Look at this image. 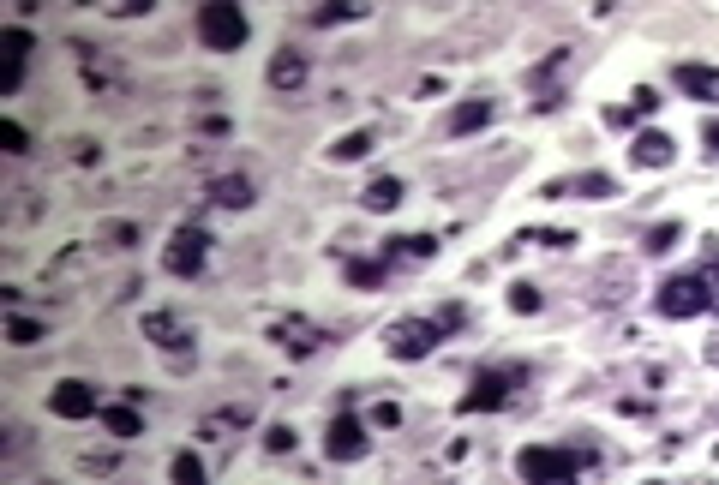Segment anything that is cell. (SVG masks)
Returning <instances> with one entry per match:
<instances>
[{
  "instance_id": "obj_1",
  "label": "cell",
  "mask_w": 719,
  "mask_h": 485,
  "mask_svg": "<svg viewBox=\"0 0 719 485\" xmlns=\"http://www.w3.org/2000/svg\"><path fill=\"white\" fill-rule=\"evenodd\" d=\"M528 485H582V456L576 450H552V444H528L516 456Z\"/></svg>"
},
{
  "instance_id": "obj_2",
  "label": "cell",
  "mask_w": 719,
  "mask_h": 485,
  "mask_svg": "<svg viewBox=\"0 0 719 485\" xmlns=\"http://www.w3.org/2000/svg\"><path fill=\"white\" fill-rule=\"evenodd\" d=\"M198 36H204V48H216V54H234V48L252 36V24H246V12H240V6H228V0H210V6H198Z\"/></svg>"
},
{
  "instance_id": "obj_3",
  "label": "cell",
  "mask_w": 719,
  "mask_h": 485,
  "mask_svg": "<svg viewBox=\"0 0 719 485\" xmlns=\"http://www.w3.org/2000/svg\"><path fill=\"white\" fill-rule=\"evenodd\" d=\"M444 336H450V324H444V318H402V324H390V330H384V348H390L396 360H426Z\"/></svg>"
},
{
  "instance_id": "obj_4",
  "label": "cell",
  "mask_w": 719,
  "mask_h": 485,
  "mask_svg": "<svg viewBox=\"0 0 719 485\" xmlns=\"http://www.w3.org/2000/svg\"><path fill=\"white\" fill-rule=\"evenodd\" d=\"M654 306H660V318H702V312H714L702 276H666L660 294H654Z\"/></svg>"
},
{
  "instance_id": "obj_5",
  "label": "cell",
  "mask_w": 719,
  "mask_h": 485,
  "mask_svg": "<svg viewBox=\"0 0 719 485\" xmlns=\"http://www.w3.org/2000/svg\"><path fill=\"white\" fill-rule=\"evenodd\" d=\"M528 372H480L474 378V390L456 402V414H492V408H504L510 402V384H522Z\"/></svg>"
},
{
  "instance_id": "obj_6",
  "label": "cell",
  "mask_w": 719,
  "mask_h": 485,
  "mask_svg": "<svg viewBox=\"0 0 719 485\" xmlns=\"http://www.w3.org/2000/svg\"><path fill=\"white\" fill-rule=\"evenodd\" d=\"M204 252H210V234H204V228H180V234L168 240V252H162V270H168V276H198V270H204Z\"/></svg>"
},
{
  "instance_id": "obj_7",
  "label": "cell",
  "mask_w": 719,
  "mask_h": 485,
  "mask_svg": "<svg viewBox=\"0 0 719 485\" xmlns=\"http://www.w3.org/2000/svg\"><path fill=\"white\" fill-rule=\"evenodd\" d=\"M48 414L54 420H90V414H102V402H96V390L84 378H60L48 390Z\"/></svg>"
},
{
  "instance_id": "obj_8",
  "label": "cell",
  "mask_w": 719,
  "mask_h": 485,
  "mask_svg": "<svg viewBox=\"0 0 719 485\" xmlns=\"http://www.w3.org/2000/svg\"><path fill=\"white\" fill-rule=\"evenodd\" d=\"M324 456H330V462H360V456H366V426H360L354 414H336L330 432H324Z\"/></svg>"
},
{
  "instance_id": "obj_9",
  "label": "cell",
  "mask_w": 719,
  "mask_h": 485,
  "mask_svg": "<svg viewBox=\"0 0 719 485\" xmlns=\"http://www.w3.org/2000/svg\"><path fill=\"white\" fill-rule=\"evenodd\" d=\"M0 48H6V72H0V90L12 96V90L24 84V60H30V30H24V24H6V30H0Z\"/></svg>"
},
{
  "instance_id": "obj_10",
  "label": "cell",
  "mask_w": 719,
  "mask_h": 485,
  "mask_svg": "<svg viewBox=\"0 0 719 485\" xmlns=\"http://www.w3.org/2000/svg\"><path fill=\"white\" fill-rule=\"evenodd\" d=\"M270 336H276V348H282V354H294V360H306V354H318V348H324V330H312L306 318H282Z\"/></svg>"
},
{
  "instance_id": "obj_11",
  "label": "cell",
  "mask_w": 719,
  "mask_h": 485,
  "mask_svg": "<svg viewBox=\"0 0 719 485\" xmlns=\"http://www.w3.org/2000/svg\"><path fill=\"white\" fill-rule=\"evenodd\" d=\"M672 156H678L672 132H642V138L630 144V162H636V168H672Z\"/></svg>"
},
{
  "instance_id": "obj_12",
  "label": "cell",
  "mask_w": 719,
  "mask_h": 485,
  "mask_svg": "<svg viewBox=\"0 0 719 485\" xmlns=\"http://www.w3.org/2000/svg\"><path fill=\"white\" fill-rule=\"evenodd\" d=\"M144 336H150L162 354H186V348H192V336L180 330V318H174V312H150V318H144Z\"/></svg>"
},
{
  "instance_id": "obj_13",
  "label": "cell",
  "mask_w": 719,
  "mask_h": 485,
  "mask_svg": "<svg viewBox=\"0 0 719 485\" xmlns=\"http://www.w3.org/2000/svg\"><path fill=\"white\" fill-rule=\"evenodd\" d=\"M672 84L690 90V96H702V102H719V66H696V60H684V66L672 72Z\"/></svg>"
},
{
  "instance_id": "obj_14",
  "label": "cell",
  "mask_w": 719,
  "mask_h": 485,
  "mask_svg": "<svg viewBox=\"0 0 719 485\" xmlns=\"http://www.w3.org/2000/svg\"><path fill=\"white\" fill-rule=\"evenodd\" d=\"M492 114H498V108H492L486 96H468V102H456V108H450V120H444V126H450L456 138H468V132H480Z\"/></svg>"
},
{
  "instance_id": "obj_15",
  "label": "cell",
  "mask_w": 719,
  "mask_h": 485,
  "mask_svg": "<svg viewBox=\"0 0 719 485\" xmlns=\"http://www.w3.org/2000/svg\"><path fill=\"white\" fill-rule=\"evenodd\" d=\"M564 192H576V198H618V180L612 174H576V180L546 186V198H564Z\"/></svg>"
},
{
  "instance_id": "obj_16",
  "label": "cell",
  "mask_w": 719,
  "mask_h": 485,
  "mask_svg": "<svg viewBox=\"0 0 719 485\" xmlns=\"http://www.w3.org/2000/svg\"><path fill=\"white\" fill-rule=\"evenodd\" d=\"M564 60H570V48H558V54H546V66H540V72L528 78V84L540 90V102H534V108H558V102H564V96H558V84H552V78L564 72Z\"/></svg>"
},
{
  "instance_id": "obj_17",
  "label": "cell",
  "mask_w": 719,
  "mask_h": 485,
  "mask_svg": "<svg viewBox=\"0 0 719 485\" xmlns=\"http://www.w3.org/2000/svg\"><path fill=\"white\" fill-rule=\"evenodd\" d=\"M270 84H276V90H300V84H306V54L282 48V54L270 60Z\"/></svg>"
},
{
  "instance_id": "obj_18",
  "label": "cell",
  "mask_w": 719,
  "mask_h": 485,
  "mask_svg": "<svg viewBox=\"0 0 719 485\" xmlns=\"http://www.w3.org/2000/svg\"><path fill=\"white\" fill-rule=\"evenodd\" d=\"M210 198H216L222 210H246V204H252V180H246V174H222V180H210Z\"/></svg>"
},
{
  "instance_id": "obj_19",
  "label": "cell",
  "mask_w": 719,
  "mask_h": 485,
  "mask_svg": "<svg viewBox=\"0 0 719 485\" xmlns=\"http://www.w3.org/2000/svg\"><path fill=\"white\" fill-rule=\"evenodd\" d=\"M360 204H366V210H378V216H384V210H396V204H402V180H396V174H378V180H366Z\"/></svg>"
},
{
  "instance_id": "obj_20",
  "label": "cell",
  "mask_w": 719,
  "mask_h": 485,
  "mask_svg": "<svg viewBox=\"0 0 719 485\" xmlns=\"http://www.w3.org/2000/svg\"><path fill=\"white\" fill-rule=\"evenodd\" d=\"M342 270H348V282H354V288H384V276H390V258H348Z\"/></svg>"
},
{
  "instance_id": "obj_21",
  "label": "cell",
  "mask_w": 719,
  "mask_h": 485,
  "mask_svg": "<svg viewBox=\"0 0 719 485\" xmlns=\"http://www.w3.org/2000/svg\"><path fill=\"white\" fill-rule=\"evenodd\" d=\"M96 420H102V426H108L114 438H138V432H144V420H138V408H126V402H120V408H102Z\"/></svg>"
},
{
  "instance_id": "obj_22",
  "label": "cell",
  "mask_w": 719,
  "mask_h": 485,
  "mask_svg": "<svg viewBox=\"0 0 719 485\" xmlns=\"http://www.w3.org/2000/svg\"><path fill=\"white\" fill-rule=\"evenodd\" d=\"M168 480L174 485H204V462H198L192 450H180V456L168 462Z\"/></svg>"
},
{
  "instance_id": "obj_23",
  "label": "cell",
  "mask_w": 719,
  "mask_h": 485,
  "mask_svg": "<svg viewBox=\"0 0 719 485\" xmlns=\"http://www.w3.org/2000/svg\"><path fill=\"white\" fill-rule=\"evenodd\" d=\"M366 150H372V132H348V138H336V144H330V156H336V162H360Z\"/></svg>"
},
{
  "instance_id": "obj_24",
  "label": "cell",
  "mask_w": 719,
  "mask_h": 485,
  "mask_svg": "<svg viewBox=\"0 0 719 485\" xmlns=\"http://www.w3.org/2000/svg\"><path fill=\"white\" fill-rule=\"evenodd\" d=\"M678 240H684V222H660V228H648V240H642V246H648V252H672Z\"/></svg>"
},
{
  "instance_id": "obj_25",
  "label": "cell",
  "mask_w": 719,
  "mask_h": 485,
  "mask_svg": "<svg viewBox=\"0 0 719 485\" xmlns=\"http://www.w3.org/2000/svg\"><path fill=\"white\" fill-rule=\"evenodd\" d=\"M402 258H438V240L432 234H402V240H390Z\"/></svg>"
},
{
  "instance_id": "obj_26",
  "label": "cell",
  "mask_w": 719,
  "mask_h": 485,
  "mask_svg": "<svg viewBox=\"0 0 719 485\" xmlns=\"http://www.w3.org/2000/svg\"><path fill=\"white\" fill-rule=\"evenodd\" d=\"M0 150H6V156H24V150H30V132H24L18 120H0Z\"/></svg>"
},
{
  "instance_id": "obj_27",
  "label": "cell",
  "mask_w": 719,
  "mask_h": 485,
  "mask_svg": "<svg viewBox=\"0 0 719 485\" xmlns=\"http://www.w3.org/2000/svg\"><path fill=\"white\" fill-rule=\"evenodd\" d=\"M540 306H546V294H540L534 282H516V288H510V312H540Z\"/></svg>"
},
{
  "instance_id": "obj_28",
  "label": "cell",
  "mask_w": 719,
  "mask_h": 485,
  "mask_svg": "<svg viewBox=\"0 0 719 485\" xmlns=\"http://www.w3.org/2000/svg\"><path fill=\"white\" fill-rule=\"evenodd\" d=\"M6 342H12V348H30V342H42V324H36V318H12V324H6Z\"/></svg>"
},
{
  "instance_id": "obj_29",
  "label": "cell",
  "mask_w": 719,
  "mask_h": 485,
  "mask_svg": "<svg viewBox=\"0 0 719 485\" xmlns=\"http://www.w3.org/2000/svg\"><path fill=\"white\" fill-rule=\"evenodd\" d=\"M264 450H270V456H288V450H294V426H270V432H264Z\"/></svg>"
},
{
  "instance_id": "obj_30",
  "label": "cell",
  "mask_w": 719,
  "mask_h": 485,
  "mask_svg": "<svg viewBox=\"0 0 719 485\" xmlns=\"http://www.w3.org/2000/svg\"><path fill=\"white\" fill-rule=\"evenodd\" d=\"M702 282H708V300L719 306V240H714V258H708V276H702Z\"/></svg>"
},
{
  "instance_id": "obj_31",
  "label": "cell",
  "mask_w": 719,
  "mask_h": 485,
  "mask_svg": "<svg viewBox=\"0 0 719 485\" xmlns=\"http://www.w3.org/2000/svg\"><path fill=\"white\" fill-rule=\"evenodd\" d=\"M630 108H636V114H654V108H660V96H654V90H648V84H642V90H636V96H630Z\"/></svg>"
},
{
  "instance_id": "obj_32",
  "label": "cell",
  "mask_w": 719,
  "mask_h": 485,
  "mask_svg": "<svg viewBox=\"0 0 719 485\" xmlns=\"http://www.w3.org/2000/svg\"><path fill=\"white\" fill-rule=\"evenodd\" d=\"M372 420H378V426H402V408H396V402H378Z\"/></svg>"
},
{
  "instance_id": "obj_33",
  "label": "cell",
  "mask_w": 719,
  "mask_h": 485,
  "mask_svg": "<svg viewBox=\"0 0 719 485\" xmlns=\"http://www.w3.org/2000/svg\"><path fill=\"white\" fill-rule=\"evenodd\" d=\"M708 150L719 156V120H708Z\"/></svg>"
},
{
  "instance_id": "obj_34",
  "label": "cell",
  "mask_w": 719,
  "mask_h": 485,
  "mask_svg": "<svg viewBox=\"0 0 719 485\" xmlns=\"http://www.w3.org/2000/svg\"><path fill=\"white\" fill-rule=\"evenodd\" d=\"M714 366H719V348H714Z\"/></svg>"
},
{
  "instance_id": "obj_35",
  "label": "cell",
  "mask_w": 719,
  "mask_h": 485,
  "mask_svg": "<svg viewBox=\"0 0 719 485\" xmlns=\"http://www.w3.org/2000/svg\"><path fill=\"white\" fill-rule=\"evenodd\" d=\"M648 485H660V480H648Z\"/></svg>"
}]
</instances>
